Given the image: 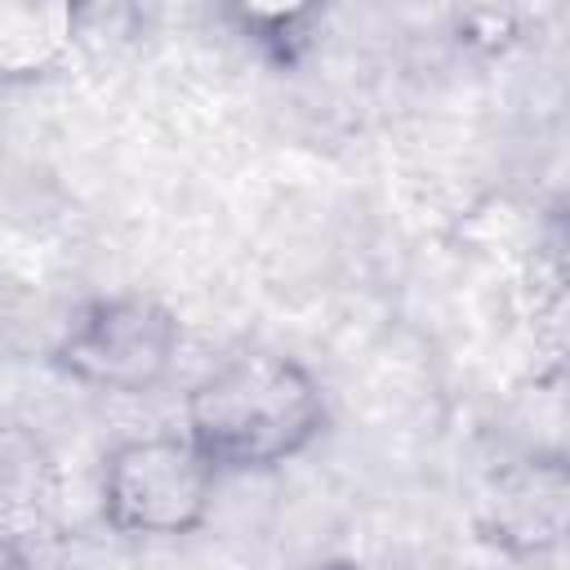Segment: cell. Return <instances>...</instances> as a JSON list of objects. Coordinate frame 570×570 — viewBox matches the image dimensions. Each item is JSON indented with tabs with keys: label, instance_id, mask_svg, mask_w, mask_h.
I'll return each instance as SVG.
<instances>
[{
	"label": "cell",
	"instance_id": "5",
	"mask_svg": "<svg viewBox=\"0 0 570 570\" xmlns=\"http://www.w3.org/2000/svg\"><path fill=\"white\" fill-rule=\"evenodd\" d=\"M62 472L49 441L27 423H0V543H22L49 525Z\"/></svg>",
	"mask_w": 570,
	"mask_h": 570
},
{
	"label": "cell",
	"instance_id": "3",
	"mask_svg": "<svg viewBox=\"0 0 570 570\" xmlns=\"http://www.w3.org/2000/svg\"><path fill=\"white\" fill-rule=\"evenodd\" d=\"M218 472L183 432L125 436L102 454L98 517L125 539H183L209 521Z\"/></svg>",
	"mask_w": 570,
	"mask_h": 570
},
{
	"label": "cell",
	"instance_id": "1",
	"mask_svg": "<svg viewBox=\"0 0 570 570\" xmlns=\"http://www.w3.org/2000/svg\"><path fill=\"white\" fill-rule=\"evenodd\" d=\"M330 428L321 379L289 352L249 347L200 374L183 396V436L218 476L276 472Z\"/></svg>",
	"mask_w": 570,
	"mask_h": 570
},
{
	"label": "cell",
	"instance_id": "9",
	"mask_svg": "<svg viewBox=\"0 0 570 570\" xmlns=\"http://www.w3.org/2000/svg\"><path fill=\"white\" fill-rule=\"evenodd\" d=\"M303 570H379L370 561H352V557H338V561H321V566H303Z\"/></svg>",
	"mask_w": 570,
	"mask_h": 570
},
{
	"label": "cell",
	"instance_id": "6",
	"mask_svg": "<svg viewBox=\"0 0 570 570\" xmlns=\"http://www.w3.org/2000/svg\"><path fill=\"white\" fill-rule=\"evenodd\" d=\"M80 36V4L62 0H9L0 4V80L31 85L53 76Z\"/></svg>",
	"mask_w": 570,
	"mask_h": 570
},
{
	"label": "cell",
	"instance_id": "4",
	"mask_svg": "<svg viewBox=\"0 0 570 570\" xmlns=\"http://www.w3.org/2000/svg\"><path fill=\"white\" fill-rule=\"evenodd\" d=\"M570 521V472L557 450H534L503 463L476 508V534L512 557V561H543L561 548Z\"/></svg>",
	"mask_w": 570,
	"mask_h": 570
},
{
	"label": "cell",
	"instance_id": "8",
	"mask_svg": "<svg viewBox=\"0 0 570 570\" xmlns=\"http://www.w3.org/2000/svg\"><path fill=\"white\" fill-rule=\"evenodd\" d=\"M0 570H36L22 543H0Z\"/></svg>",
	"mask_w": 570,
	"mask_h": 570
},
{
	"label": "cell",
	"instance_id": "7",
	"mask_svg": "<svg viewBox=\"0 0 570 570\" xmlns=\"http://www.w3.org/2000/svg\"><path fill=\"white\" fill-rule=\"evenodd\" d=\"M227 22L254 45L263 49L272 62L294 67L303 58V49L316 36L321 9L316 4H232Z\"/></svg>",
	"mask_w": 570,
	"mask_h": 570
},
{
	"label": "cell",
	"instance_id": "2",
	"mask_svg": "<svg viewBox=\"0 0 570 570\" xmlns=\"http://www.w3.org/2000/svg\"><path fill=\"white\" fill-rule=\"evenodd\" d=\"M183 347L178 312L142 289L85 298L49 347V365L107 396H147L169 383Z\"/></svg>",
	"mask_w": 570,
	"mask_h": 570
}]
</instances>
